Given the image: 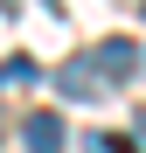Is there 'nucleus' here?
Returning a JSON list of instances; mask_svg holds the SVG:
<instances>
[{
	"mask_svg": "<svg viewBox=\"0 0 146 153\" xmlns=\"http://www.w3.org/2000/svg\"><path fill=\"white\" fill-rule=\"evenodd\" d=\"M90 70H97V76H104V84H125V76L139 70V49L111 35V42H97V49H90Z\"/></svg>",
	"mask_w": 146,
	"mask_h": 153,
	"instance_id": "2",
	"label": "nucleus"
},
{
	"mask_svg": "<svg viewBox=\"0 0 146 153\" xmlns=\"http://www.w3.org/2000/svg\"><path fill=\"white\" fill-rule=\"evenodd\" d=\"M0 7H7V14H14V7H21V0H0Z\"/></svg>",
	"mask_w": 146,
	"mask_h": 153,
	"instance_id": "7",
	"label": "nucleus"
},
{
	"mask_svg": "<svg viewBox=\"0 0 146 153\" xmlns=\"http://www.w3.org/2000/svg\"><path fill=\"white\" fill-rule=\"evenodd\" d=\"M84 153H139L132 139H84Z\"/></svg>",
	"mask_w": 146,
	"mask_h": 153,
	"instance_id": "5",
	"label": "nucleus"
},
{
	"mask_svg": "<svg viewBox=\"0 0 146 153\" xmlns=\"http://www.w3.org/2000/svg\"><path fill=\"white\" fill-rule=\"evenodd\" d=\"M56 91H63V97H84V105H97V97H104L111 84L90 70V56H70V63L56 70Z\"/></svg>",
	"mask_w": 146,
	"mask_h": 153,
	"instance_id": "1",
	"label": "nucleus"
},
{
	"mask_svg": "<svg viewBox=\"0 0 146 153\" xmlns=\"http://www.w3.org/2000/svg\"><path fill=\"white\" fill-rule=\"evenodd\" d=\"M42 84V63L35 56H7V63H0V91H35Z\"/></svg>",
	"mask_w": 146,
	"mask_h": 153,
	"instance_id": "4",
	"label": "nucleus"
},
{
	"mask_svg": "<svg viewBox=\"0 0 146 153\" xmlns=\"http://www.w3.org/2000/svg\"><path fill=\"white\" fill-rule=\"evenodd\" d=\"M132 146L146 153V105H139V118H132Z\"/></svg>",
	"mask_w": 146,
	"mask_h": 153,
	"instance_id": "6",
	"label": "nucleus"
},
{
	"mask_svg": "<svg viewBox=\"0 0 146 153\" xmlns=\"http://www.w3.org/2000/svg\"><path fill=\"white\" fill-rule=\"evenodd\" d=\"M63 118L56 111H28V125H21V146H28V153H63Z\"/></svg>",
	"mask_w": 146,
	"mask_h": 153,
	"instance_id": "3",
	"label": "nucleus"
}]
</instances>
